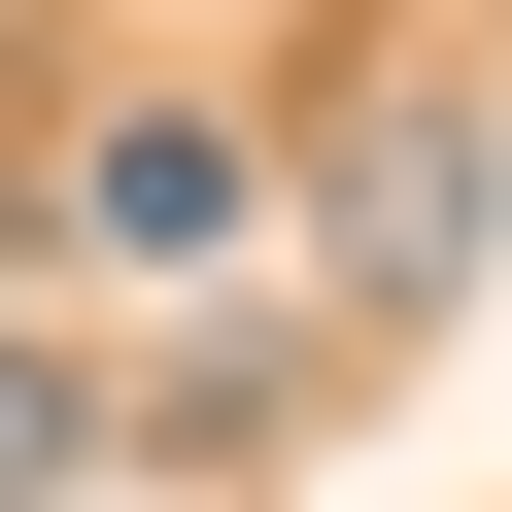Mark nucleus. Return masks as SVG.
Listing matches in <instances>:
<instances>
[{"label":"nucleus","mask_w":512,"mask_h":512,"mask_svg":"<svg viewBox=\"0 0 512 512\" xmlns=\"http://www.w3.org/2000/svg\"><path fill=\"white\" fill-rule=\"evenodd\" d=\"M308 274H342V308H444V274H478V103H444V69H410V103H342Z\"/></svg>","instance_id":"nucleus-1"},{"label":"nucleus","mask_w":512,"mask_h":512,"mask_svg":"<svg viewBox=\"0 0 512 512\" xmlns=\"http://www.w3.org/2000/svg\"><path fill=\"white\" fill-rule=\"evenodd\" d=\"M69 205H103V274H239V205H274V171H239L205 103H137V137H103Z\"/></svg>","instance_id":"nucleus-2"},{"label":"nucleus","mask_w":512,"mask_h":512,"mask_svg":"<svg viewBox=\"0 0 512 512\" xmlns=\"http://www.w3.org/2000/svg\"><path fill=\"white\" fill-rule=\"evenodd\" d=\"M69 444H103V410H69V376H35V342H0V512H35V478H69Z\"/></svg>","instance_id":"nucleus-3"}]
</instances>
